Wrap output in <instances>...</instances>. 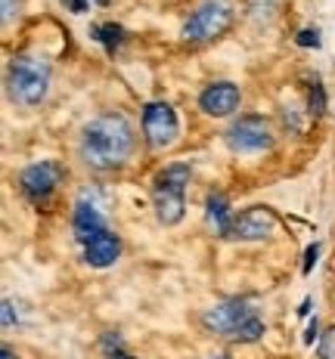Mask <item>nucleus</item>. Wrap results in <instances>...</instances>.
I'll return each mask as SVG.
<instances>
[{"label": "nucleus", "mask_w": 335, "mask_h": 359, "mask_svg": "<svg viewBox=\"0 0 335 359\" xmlns=\"http://www.w3.org/2000/svg\"><path fill=\"white\" fill-rule=\"evenodd\" d=\"M133 152V127L124 115L106 111L84 124L78 140V155L91 170H115Z\"/></svg>", "instance_id": "f257e3e1"}, {"label": "nucleus", "mask_w": 335, "mask_h": 359, "mask_svg": "<svg viewBox=\"0 0 335 359\" xmlns=\"http://www.w3.org/2000/svg\"><path fill=\"white\" fill-rule=\"evenodd\" d=\"M202 328L208 334H218L227 341L255 344L264 334V319L258 316V310L249 301L230 297V301H221L202 313Z\"/></svg>", "instance_id": "f03ea898"}, {"label": "nucleus", "mask_w": 335, "mask_h": 359, "mask_svg": "<svg viewBox=\"0 0 335 359\" xmlns=\"http://www.w3.org/2000/svg\"><path fill=\"white\" fill-rule=\"evenodd\" d=\"M6 93L22 109H34L50 93V62L44 56H13L6 65Z\"/></svg>", "instance_id": "7ed1b4c3"}, {"label": "nucleus", "mask_w": 335, "mask_h": 359, "mask_svg": "<svg viewBox=\"0 0 335 359\" xmlns=\"http://www.w3.org/2000/svg\"><path fill=\"white\" fill-rule=\"evenodd\" d=\"M190 164H168L165 170H159L152 180V205L155 217L165 226H177L183 220L186 211V186H190Z\"/></svg>", "instance_id": "20e7f679"}, {"label": "nucleus", "mask_w": 335, "mask_h": 359, "mask_svg": "<svg viewBox=\"0 0 335 359\" xmlns=\"http://www.w3.org/2000/svg\"><path fill=\"white\" fill-rule=\"evenodd\" d=\"M233 16L236 13L227 0H205V4L186 19L180 34H183V41H190V43H208L233 25Z\"/></svg>", "instance_id": "39448f33"}, {"label": "nucleus", "mask_w": 335, "mask_h": 359, "mask_svg": "<svg viewBox=\"0 0 335 359\" xmlns=\"http://www.w3.org/2000/svg\"><path fill=\"white\" fill-rule=\"evenodd\" d=\"M227 146L239 155H255V152H264V149L273 146V133H270V124L264 121L261 115H245L239 121H233L223 133Z\"/></svg>", "instance_id": "423d86ee"}, {"label": "nucleus", "mask_w": 335, "mask_h": 359, "mask_svg": "<svg viewBox=\"0 0 335 359\" xmlns=\"http://www.w3.org/2000/svg\"><path fill=\"white\" fill-rule=\"evenodd\" d=\"M65 170L59 161H37V164H28L19 177V186H22V196H25L32 205H47L50 196L59 189L63 183Z\"/></svg>", "instance_id": "0eeeda50"}, {"label": "nucleus", "mask_w": 335, "mask_h": 359, "mask_svg": "<svg viewBox=\"0 0 335 359\" xmlns=\"http://www.w3.org/2000/svg\"><path fill=\"white\" fill-rule=\"evenodd\" d=\"M143 133L149 149H168L180 137V121L177 111L168 102H146L143 106Z\"/></svg>", "instance_id": "6e6552de"}, {"label": "nucleus", "mask_w": 335, "mask_h": 359, "mask_svg": "<svg viewBox=\"0 0 335 359\" xmlns=\"http://www.w3.org/2000/svg\"><path fill=\"white\" fill-rule=\"evenodd\" d=\"M277 233V217L270 208H249L239 217H233V226H230L227 238L236 242H264Z\"/></svg>", "instance_id": "1a4fd4ad"}, {"label": "nucleus", "mask_w": 335, "mask_h": 359, "mask_svg": "<svg viewBox=\"0 0 335 359\" xmlns=\"http://www.w3.org/2000/svg\"><path fill=\"white\" fill-rule=\"evenodd\" d=\"M239 100H242L239 87H236L233 81H214V84L205 87L202 96H199V109L211 118H227L239 109Z\"/></svg>", "instance_id": "9d476101"}, {"label": "nucleus", "mask_w": 335, "mask_h": 359, "mask_svg": "<svg viewBox=\"0 0 335 359\" xmlns=\"http://www.w3.org/2000/svg\"><path fill=\"white\" fill-rule=\"evenodd\" d=\"M72 226H74V238L81 245H87L91 238H96L100 233H106V217L96 208L93 198L81 196L78 205H74V217H72Z\"/></svg>", "instance_id": "9b49d317"}, {"label": "nucleus", "mask_w": 335, "mask_h": 359, "mask_svg": "<svg viewBox=\"0 0 335 359\" xmlns=\"http://www.w3.org/2000/svg\"><path fill=\"white\" fill-rule=\"evenodd\" d=\"M118 257H121V238H118L115 233H109V229L84 245V264L87 266L106 269V266L115 264Z\"/></svg>", "instance_id": "f8f14e48"}, {"label": "nucleus", "mask_w": 335, "mask_h": 359, "mask_svg": "<svg viewBox=\"0 0 335 359\" xmlns=\"http://www.w3.org/2000/svg\"><path fill=\"white\" fill-rule=\"evenodd\" d=\"M205 220H208V226H211L218 236H223V238L230 236L233 214H230V201L223 198L221 192H211V196L205 198Z\"/></svg>", "instance_id": "ddd939ff"}, {"label": "nucleus", "mask_w": 335, "mask_h": 359, "mask_svg": "<svg viewBox=\"0 0 335 359\" xmlns=\"http://www.w3.org/2000/svg\"><path fill=\"white\" fill-rule=\"evenodd\" d=\"M91 34H93V41H100L103 47L109 50V53H115V50L121 47V41H124V28L115 25V22H106V25H93Z\"/></svg>", "instance_id": "4468645a"}, {"label": "nucleus", "mask_w": 335, "mask_h": 359, "mask_svg": "<svg viewBox=\"0 0 335 359\" xmlns=\"http://www.w3.org/2000/svg\"><path fill=\"white\" fill-rule=\"evenodd\" d=\"M317 356H320V359H335V325L326 328V334H320Z\"/></svg>", "instance_id": "2eb2a0df"}, {"label": "nucleus", "mask_w": 335, "mask_h": 359, "mask_svg": "<svg viewBox=\"0 0 335 359\" xmlns=\"http://www.w3.org/2000/svg\"><path fill=\"white\" fill-rule=\"evenodd\" d=\"M323 111H326V96L320 81L314 78V84H310V115H323Z\"/></svg>", "instance_id": "dca6fc26"}, {"label": "nucleus", "mask_w": 335, "mask_h": 359, "mask_svg": "<svg viewBox=\"0 0 335 359\" xmlns=\"http://www.w3.org/2000/svg\"><path fill=\"white\" fill-rule=\"evenodd\" d=\"M298 47H320V32L317 28H304V32H298Z\"/></svg>", "instance_id": "f3484780"}, {"label": "nucleus", "mask_w": 335, "mask_h": 359, "mask_svg": "<svg viewBox=\"0 0 335 359\" xmlns=\"http://www.w3.org/2000/svg\"><path fill=\"white\" fill-rule=\"evenodd\" d=\"M63 4L69 6L72 13H87V6H91V4H100V6H106L109 0H63Z\"/></svg>", "instance_id": "a211bd4d"}, {"label": "nucleus", "mask_w": 335, "mask_h": 359, "mask_svg": "<svg viewBox=\"0 0 335 359\" xmlns=\"http://www.w3.org/2000/svg\"><path fill=\"white\" fill-rule=\"evenodd\" d=\"M317 254H320V245H310L308 254H304V273H310V269H314V264H317Z\"/></svg>", "instance_id": "6ab92c4d"}, {"label": "nucleus", "mask_w": 335, "mask_h": 359, "mask_svg": "<svg viewBox=\"0 0 335 359\" xmlns=\"http://www.w3.org/2000/svg\"><path fill=\"white\" fill-rule=\"evenodd\" d=\"M4 328H13V304L4 301Z\"/></svg>", "instance_id": "aec40b11"}, {"label": "nucleus", "mask_w": 335, "mask_h": 359, "mask_svg": "<svg viewBox=\"0 0 335 359\" xmlns=\"http://www.w3.org/2000/svg\"><path fill=\"white\" fill-rule=\"evenodd\" d=\"M314 338H317V319L308 325V334H304V344H314Z\"/></svg>", "instance_id": "412c9836"}, {"label": "nucleus", "mask_w": 335, "mask_h": 359, "mask_svg": "<svg viewBox=\"0 0 335 359\" xmlns=\"http://www.w3.org/2000/svg\"><path fill=\"white\" fill-rule=\"evenodd\" d=\"M13 13H16V10H13V0H4V22H10Z\"/></svg>", "instance_id": "4be33fe9"}, {"label": "nucleus", "mask_w": 335, "mask_h": 359, "mask_svg": "<svg viewBox=\"0 0 335 359\" xmlns=\"http://www.w3.org/2000/svg\"><path fill=\"white\" fill-rule=\"evenodd\" d=\"M0 356H4V359H16V353H13V347H4V350H0Z\"/></svg>", "instance_id": "5701e85b"}, {"label": "nucleus", "mask_w": 335, "mask_h": 359, "mask_svg": "<svg viewBox=\"0 0 335 359\" xmlns=\"http://www.w3.org/2000/svg\"><path fill=\"white\" fill-rule=\"evenodd\" d=\"M109 359H133V356H128V353H112Z\"/></svg>", "instance_id": "b1692460"}, {"label": "nucleus", "mask_w": 335, "mask_h": 359, "mask_svg": "<svg viewBox=\"0 0 335 359\" xmlns=\"http://www.w3.org/2000/svg\"><path fill=\"white\" fill-rule=\"evenodd\" d=\"M208 359H230L227 353H214V356H208Z\"/></svg>", "instance_id": "393cba45"}]
</instances>
